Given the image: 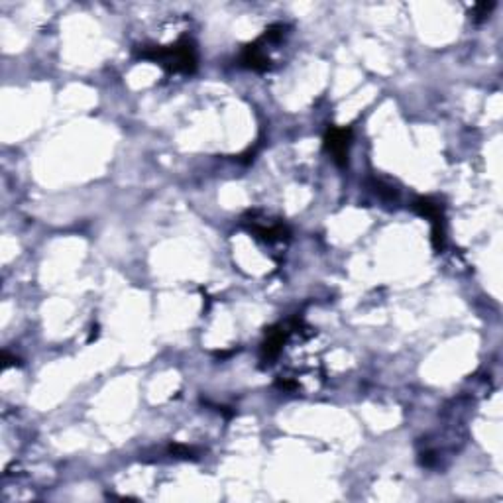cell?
I'll list each match as a JSON object with an SVG mask.
<instances>
[{
    "label": "cell",
    "mask_w": 503,
    "mask_h": 503,
    "mask_svg": "<svg viewBox=\"0 0 503 503\" xmlns=\"http://www.w3.org/2000/svg\"><path fill=\"white\" fill-rule=\"evenodd\" d=\"M142 60L160 63L171 73H193L197 69V49L191 40H181L175 45H151L140 51Z\"/></svg>",
    "instance_id": "obj_1"
},
{
    "label": "cell",
    "mask_w": 503,
    "mask_h": 503,
    "mask_svg": "<svg viewBox=\"0 0 503 503\" xmlns=\"http://www.w3.org/2000/svg\"><path fill=\"white\" fill-rule=\"evenodd\" d=\"M350 140H352V130L350 128H339V126H330L325 136V149L341 167L348 162Z\"/></svg>",
    "instance_id": "obj_2"
},
{
    "label": "cell",
    "mask_w": 503,
    "mask_h": 503,
    "mask_svg": "<svg viewBox=\"0 0 503 503\" xmlns=\"http://www.w3.org/2000/svg\"><path fill=\"white\" fill-rule=\"evenodd\" d=\"M240 61H242L244 67L254 69V71H266L267 67H269V60H267V56L264 53V49L260 47L258 42L244 47V51H242V60Z\"/></svg>",
    "instance_id": "obj_3"
},
{
    "label": "cell",
    "mask_w": 503,
    "mask_h": 503,
    "mask_svg": "<svg viewBox=\"0 0 503 503\" xmlns=\"http://www.w3.org/2000/svg\"><path fill=\"white\" fill-rule=\"evenodd\" d=\"M283 342H285V332H283L282 328L269 330V334H267V341L264 342V346H262V354H264V360H271V358H275V356L280 354Z\"/></svg>",
    "instance_id": "obj_4"
},
{
    "label": "cell",
    "mask_w": 503,
    "mask_h": 503,
    "mask_svg": "<svg viewBox=\"0 0 503 503\" xmlns=\"http://www.w3.org/2000/svg\"><path fill=\"white\" fill-rule=\"evenodd\" d=\"M493 8V4H480V6H476V10H474V14L478 20H482V18H486L489 14V10Z\"/></svg>",
    "instance_id": "obj_5"
}]
</instances>
